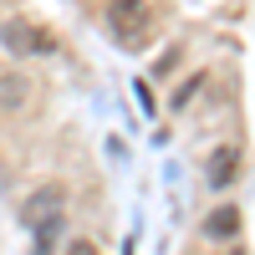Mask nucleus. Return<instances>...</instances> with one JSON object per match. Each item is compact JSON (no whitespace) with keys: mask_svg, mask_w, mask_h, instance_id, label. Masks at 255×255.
Instances as JSON below:
<instances>
[{"mask_svg":"<svg viewBox=\"0 0 255 255\" xmlns=\"http://www.w3.org/2000/svg\"><path fill=\"white\" fill-rule=\"evenodd\" d=\"M148 26H153V5H148V0H113L108 5V31H113V41H123L128 51L148 36Z\"/></svg>","mask_w":255,"mask_h":255,"instance_id":"1","label":"nucleus"},{"mask_svg":"<svg viewBox=\"0 0 255 255\" xmlns=\"http://www.w3.org/2000/svg\"><path fill=\"white\" fill-rule=\"evenodd\" d=\"M0 46L10 56H46V51H56V41H51V31L31 26V20H5L0 26Z\"/></svg>","mask_w":255,"mask_h":255,"instance_id":"2","label":"nucleus"},{"mask_svg":"<svg viewBox=\"0 0 255 255\" xmlns=\"http://www.w3.org/2000/svg\"><path fill=\"white\" fill-rule=\"evenodd\" d=\"M61 204H67V189L61 184H46L26 199V220L31 225H61Z\"/></svg>","mask_w":255,"mask_h":255,"instance_id":"3","label":"nucleus"},{"mask_svg":"<svg viewBox=\"0 0 255 255\" xmlns=\"http://www.w3.org/2000/svg\"><path fill=\"white\" fill-rule=\"evenodd\" d=\"M235 174H240V148H215L209 153V163H204V179H209V189H230L235 184Z\"/></svg>","mask_w":255,"mask_h":255,"instance_id":"4","label":"nucleus"},{"mask_svg":"<svg viewBox=\"0 0 255 255\" xmlns=\"http://www.w3.org/2000/svg\"><path fill=\"white\" fill-rule=\"evenodd\" d=\"M26 102H31V77L5 72V77H0V108H5V113H20Z\"/></svg>","mask_w":255,"mask_h":255,"instance_id":"5","label":"nucleus"},{"mask_svg":"<svg viewBox=\"0 0 255 255\" xmlns=\"http://www.w3.org/2000/svg\"><path fill=\"white\" fill-rule=\"evenodd\" d=\"M235 230H240V209H235V204H220L215 215L204 220V235H209V240H230Z\"/></svg>","mask_w":255,"mask_h":255,"instance_id":"6","label":"nucleus"},{"mask_svg":"<svg viewBox=\"0 0 255 255\" xmlns=\"http://www.w3.org/2000/svg\"><path fill=\"white\" fill-rule=\"evenodd\" d=\"M67 255H97V245H92V240H72Z\"/></svg>","mask_w":255,"mask_h":255,"instance_id":"7","label":"nucleus"}]
</instances>
